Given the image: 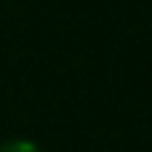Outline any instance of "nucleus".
Segmentation results:
<instances>
[{
  "label": "nucleus",
  "mask_w": 152,
  "mask_h": 152,
  "mask_svg": "<svg viewBox=\"0 0 152 152\" xmlns=\"http://www.w3.org/2000/svg\"><path fill=\"white\" fill-rule=\"evenodd\" d=\"M0 152H40V150H37V144H32L27 139H13V142L0 144Z\"/></svg>",
  "instance_id": "obj_1"
}]
</instances>
